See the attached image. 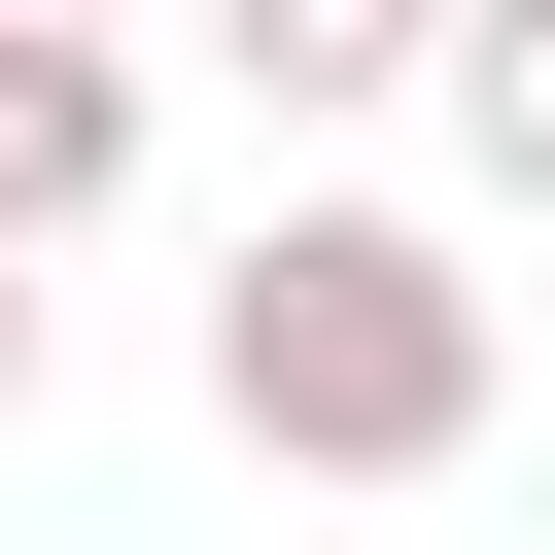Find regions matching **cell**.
<instances>
[{
  "instance_id": "obj_1",
  "label": "cell",
  "mask_w": 555,
  "mask_h": 555,
  "mask_svg": "<svg viewBox=\"0 0 555 555\" xmlns=\"http://www.w3.org/2000/svg\"><path fill=\"white\" fill-rule=\"evenodd\" d=\"M208 416L278 451V486H451L486 451V278H451V208H243V278H208Z\"/></svg>"
},
{
  "instance_id": "obj_2",
  "label": "cell",
  "mask_w": 555,
  "mask_h": 555,
  "mask_svg": "<svg viewBox=\"0 0 555 555\" xmlns=\"http://www.w3.org/2000/svg\"><path fill=\"white\" fill-rule=\"evenodd\" d=\"M104 173H139V69L104 35H0V243H69Z\"/></svg>"
},
{
  "instance_id": "obj_3",
  "label": "cell",
  "mask_w": 555,
  "mask_h": 555,
  "mask_svg": "<svg viewBox=\"0 0 555 555\" xmlns=\"http://www.w3.org/2000/svg\"><path fill=\"white\" fill-rule=\"evenodd\" d=\"M243 69H278V104H451V35H416V0H243Z\"/></svg>"
},
{
  "instance_id": "obj_4",
  "label": "cell",
  "mask_w": 555,
  "mask_h": 555,
  "mask_svg": "<svg viewBox=\"0 0 555 555\" xmlns=\"http://www.w3.org/2000/svg\"><path fill=\"white\" fill-rule=\"evenodd\" d=\"M451 173H486V208H555V0H486V35H451Z\"/></svg>"
},
{
  "instance_id": "obj_5",
  "label": "cell",
  "mask_w": 555,
  "mask_h": 555,
  "mask_svg": "<svg viewBox=\"0 0 555 555\" xmlns=\"http://www.w3.org/2000/svg\"><path fill=\"white\" fill-rule=\"evenodd\" d=\"M0 416H35V243H0Z\"/></svg>"
}]
</instances>
